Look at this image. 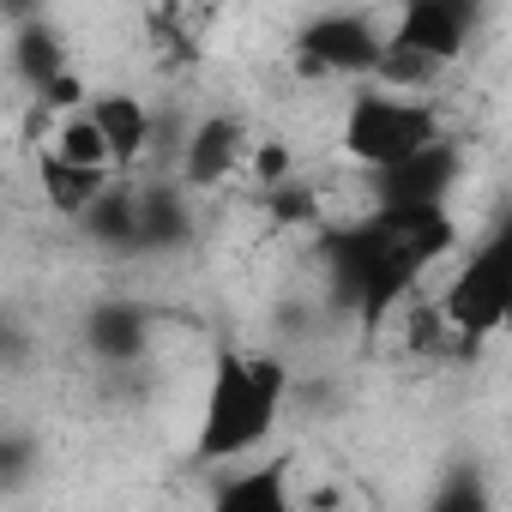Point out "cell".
Listing matches in <instances>:
<instances>
[{
  "label": "cell",
  "mask_w": 512,
  "mask_h": 512,
  "mask_svg": "<svg viewBox=\"0 0 512 512\" xmlns=\"http://www.w3.org/2000/svg\"><path fill=\"white\" fill-rule=\"evenodd\" d=\"M79 223H85V235L103 241V247H139V187L115 175V181L103 187V199H97Z\"/></svg>",
  "instance_id": "7c38bea8"
},
{
  "label": "cell",
  "mask_w": 512,
  "mask_h": 512,
  "mask_svg": "<svg viewBox=\"0 0 512 512\" xmlns=\"http://www.w3.org/2000/svg\"><path fill=\"white\" fill-rule=\"evenodd\" d=\"M91 350L103 356V362H133L139 350H145V320L133 314V308H97L91 314Z\"/></svg>",
  "instance_id": "2e32d148"
},
{
  "label": "cell",
  "mask_w": 512,
  "mask_h": 512,
  "mask_svg": "<svg viewBox=\"0 0 512 512\" xmlns=\"http://www.w3.org/2000/svg\"><path fill=\"white\" fill-rule=\"evenodd\" d=\"M344 157L362 163L368 175L374 169H392L404 157H416L422 145L440 139V121L428 109V97H404V91H386V85H362L344 109Z\"/></svg>",
  "instance_id": "7a4b0ae2"
},
{
  "label": "cell",
  "mask_w": 512,
  "mask_h": 512,
  "mask_svg": "<svg viewBox=\"0 0 512 512\" xmlns=\"http://www.w3.org/2000/svg\"><path fill=\"white\" fill-rule=\"evenodd\" d=\"M85 109L97 115V127H103V139H109V151H115V169H121V175L139 169V157H145V145H151V133H157L151 109H145L133 91H97Z\"/></svg>",
  "instance_id": "ba28073f"
},
{
  "label": "cell",
  "mask_w": 512,
  "mask_h": 512,
  "mask_svg": "<svg viewBox=\"0 0 512 512\" xmlns=\"http://www.w3.org/2000/svg\"><path fill=\"white\" fill-rule=\"evenodd\" d=\"M500 332H512V290H506V314H500Z\"/></svg>",
  "instance_id": "d6986e66"
},
{
  "label": "cell",
  "mask_w": 512,
  "mask_h": 512,
  "mask_svg": "<svg viewBox=\"0 0 512 512\" xmlns=\"http://www.w3.org/2000/svg\"><path fill=\"white\" fill-rule=\"evenodd\" d=\"M506 290H512V217L500 229H488L470 253L464 266L452 272V284L440 290V308L452 314V326L482 344L488 332H500V314H506Z\"/></svg>",
  "instance_id": "3957f363"
},
{
  "label": "cell",
  "mask_w": 512,
  "mask_h": 512,
  "mask_svg": "<svg viewBox=\"0 0 512 512\" xmlns=\"http://www.w3.org/2000/svg\"><path fill=\"white\" fill-rule=\"evenodd\" d=\"M386 37H392V31H374V25L356 19V13L320 19V25L302 31V67L320 73V79H374Z\"/></svg>",
  "instance_id": "277c9868"
},
{
  "label": "cell",
  "mask_w": 512,
  "mask_h": 512,
  "mask_svg": "<svg viewBox=\"0 0 512 512\" xmlns=\"http://www.w3.org/2000/svg\"><path fill=\"white\" fill-rule=\"evenodd\" d=\"M253 175H260L266 187L290 181V151H284V145H260V151H253Z\"/></svg>",
  "instance_id": "e0dca14e"
},
{
  "label": "cell",
  "mask_w": 512,
  "mask_h": 512,
  "mask_svg": "<svg viewBox=\"0 0 512 512\" xmlns=\"http://www.w3.org/2000/svg\"><path fill=\"white\" fill-rule=\"evenodd\" d=\"M241 163H247V127H241L235 115H205V121L187 127V145H181V187L211 193V187H223Z\"/></svg>",
  "instance_id": "8992f818"
},
{
  "label": "cell",
  "mask_w": 512,
  "mask_h": 512,
  "mask_svg": "<svg viewBox=\"0 0 512 512\" xmlns=\"http://www.w3.org/2000/svg\"><path fill=\"white\" fill-rule=\"evenodd\" d=\"M49 151L73 157V163H85V169H115V151H109V139H103V127H97V115H91V109L61 115V121H55V145H49Z\"/></svg>",
  "instance_id": "9a60e30c"
},
{
  "label": "cell",
  "mask_w": 512,
  "mask_h": 512,
  "mask_svg": "<svg viewBox=\"0 0 512 512\" xmlns=\"http://www.w3.org/2000/svg\"><path fill=\"white\" fill-rule=\"evenodd\" d=\"M290 398V368L278 356H241L223 350L205 386V410H199V434H193V458L199 464H235L253 458Z\"/></svg>",
  "instance_id": "6da1fadb"
},
{
  "label": "cell",
  "mask_w": 512,
  "mask_h": 512,
  "mask_svg": "<svg viewBox=\"0 0 512 512\" xmlns=\"http://www.w3.org/2000/svg\"><path fill=\"white\" fill-rule=\"evenodd\" d=\"M0 7H7V19H13V25H25V19H43L49 0H0Z\"/></svg>",
  "instance_id": "ac0fdd59"
},
{
  "label": "cell",
  "mask_w": 512,
  "mask_h": 512,
  "mask_svg": "<svg viewBox=\"0 0 512 512\" xmlns=\"http://www.w3.org/2000/svg\"><path fill=\"white\" fill-rule=\"evenodd\" d=\"M187 235L181 187H139V247H175Z\"/></svg>",
  "instance_id": "5bb4252c"
},
{
  "label": "cell",
  "mask_w": 512,
  "mask_h": 512,
  "mask_svg": "<svg viewBox=\"0 0 512 512\" xmlns=\"http://www.w3.org/2000/svg\"><path fill=\"white\" fill-rule=\"evenodd\" d=\"M458 175H464V151L440 133L434 145H422L392 169H374L368 181H374V205H446Z\"/></svg>",
  "instance_id": "5b68a950"
},
{
  "label": "cell",
  "mask_w": 512,
  "mask_h": 512,
  "mask_svg": "<svg viewBox=\"0 0 512 512\" xmlns=\"http://www.w3.org/2000/svg\"><path fill=\"white\" fill-rule=\"evenodd\" d=\"M440 73H446L440 55H428V49H416V43H404V37H386L380 67H374V85L404 91V97H428V91L440 85Z\"/></svg>",
  "instance_id": "8fae6325"
},
{
  "label": "cell",
  "mask_w": 512,
  "mask_h": 512,
  "mask_svg": "<svg viewBox=\"0 0 512 512\" xmlns=\"http://www.w3.org/2000/svg\"><path fill=\"white\" fill-rule=\"evenodd\" d=\"M217 506H235V512H284L290 506L284 464H260V470H247V476H229L217 488Z\"/></svg>",
  "instance_id": "4fadbf2b"
},
{
  "label": "cell",
  "mask_w": 512,
  "mask_h": 512,
  "mask_svg": "<svg viewBox=\"0 0 512 512\" xmlns=\"http://www.w3.org/2000/svg\"><path fill=\"white\" fill-rule=\"evenodd\" d=\"M470 31H476V19L458 13L452 0H404V13H398V25H392V37H404V43L440 55L446 67L470 49Z\"/></svg>",
  "instance_id": "52a82bcc"
},
{
  "label": "cell",
  "mask_w": 512,
  "mask_h": 512,
  "mask_svg": "<svg viewBox=\"0 0 512 512\" xmlns=\"http://www.w3.org/2000/svg\"><path fill=\"white\" fill-rule=\"evenodd\" d=\"M37 175H43V199H49L61 217H85L121 169H85V163H73V157H61V151H43Z\"/></svg>",
  "instance_id": "9c48e42d"
},
{
  "label": "cell",
  "mask_w": 512,
  "mask_h": 512,
  "mask_svg": "<svg viewBox=\"0 0 512 512\" xmlns=\"http://www.w3.org/2000/svg\"><path fill=\"white\" fill-rule=\"evenodd\" d=\"M13 73L31 85V97H37L49 79H61V73H67L61 31H55L49 19H25V25H13Z\"/></svg>",
  "instance_id": "30bf717a"
}]
</instances>
